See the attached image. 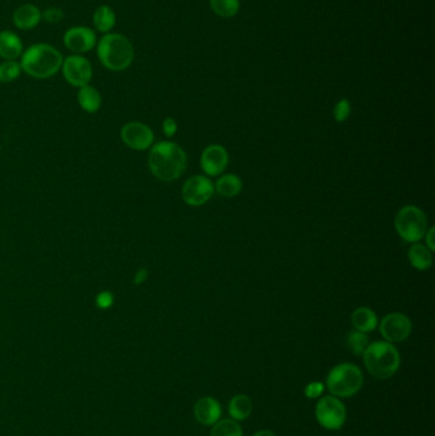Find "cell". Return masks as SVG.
<instances>
[{
	"label": "cell",
	"instance_id": "836d02e7",
	"mask_svg": "<svg viewBox=\"0 0 435 436\" xmlns=\"http://www.w3.org/2000/svg\"><path fill=\"white\" fill-rule=\"evenodd\" d=\"M253 436H276L272 431H269V430H262V431H258L257 434H254Z\"/></svg>",
	"mask_w": 435,
	"mask_h": 436
},
{
	"label": "cell",
	"instance_id": "ac0fdd59",
	"mask_svg": "<svg viewBox=\"0 0 435 436\" xmlns=\"http://www.w3.org/2000/svg\"><path fill=\"white\" fill-rule=\"evenodd\" d=\"M409 261L412 265V268L418 270H427L433 264V254L432 250H429L427 246L415 243L409 249Z\"/></svg>",
	"mask_w": 435,
	"mask_h": 436
},
{
	"label": "cell",
	"instance_id": "484cf974",
	"mask_svg": "<svg viewBox=\"0 0 435 436\" xmlns=\"http://www.w3.org/2000/svg\"><path fill=\"white\" fill-rule=\"evenodd\" d=\"M22 73L21 63L17 60H6L0 64V83H9L16 80Z\"/></svg>",
	"mask_w": 435,
	"mask_h": 436
},
{
	"label": "cell",
	"instance_id": "f1b7e54d",
	"mask_svg": "<svg viewBox=\"0 0 435 436\" xmlns=\"http://www.w3.org/2000/svg\"><path fill=\"white\" fill-rule=\"evenodd\" d=\"M63 10L60 8H48L44 10L42 18L48 22V24H58L63 19Z\"/></svg>",
	"mask_w": 435,
	"mask_h": 436
},
{
	"label": "cell",
	"instance_id": "ffe728a7",
	"mask_svg": "<svg viewBox=\"0 0 435 436\" xmlns=\"http://www.w3.org/2000/svg\"><path fill=\"white\" fill-rule=\"evenodd\" d=\"M241 189H243V182L235 174L222 176L214 185V191L223 198H234L240 194Z\"/></svg>",
	"mask_w": 435,
	"mask_h": 436
},
{
	"label": "cell",
	"instance_id": "603a6c76",
	"mask_svg": "<svg viewBox=\"0 0 435 436\" xmlns=\"http://www.w3.org/2000/svg\"><path fill=\"white\" fill-rule=\"evenodd\" d=\"M346 345L348 349L356 355V356H363L366 347L369 346V338L366 333L359 332V331H351L346 337Z\"/></svg>",
	"mask_w": 435,
	"mask_h": 436
},
{
	"label": "cell",
	"instance_id": "cb8c5ba5",
	"mask_svg": "<svg viewBox=\"0 0 435 436\" xmlns=\"http://www.w3.org/2000/svg\"><path fill=\"white\" fill-rule=\"evenodd\" d=\"M210 3L214 13L223 18L235 16L240 8L239 0H210Z\"/></svg>",
	"mask_w": 435,
	"mask_h": 436
},
{
	"label": "cell",
	"instance_id": "d4e9b609",
	"mask_svg": "<svg viewBox=\"0 0 435 436\" xmlns=\"http://www.w3.org/2000/svg\"><path fill=\"white\" fill-rule=\"evenodd\" d=\"M211 436H243V430L239 426L237 421H217L211 431Z\"/></svg>",
	"mask_w": 435,
	"mask_h": 436
},
{
	"label": "cell",
	"instance_id": "1f68e13d",
	"mask_svg": "<svg viewBox=\"0 0 435 436\" xmlns=\"http://www.w3.org/2000/svg\"><path fill=\"white\" fill-rule=\"evenodd\" d=\"M434 227H429L427 231V234H425V246H427L429 250H432V252H434L435 250V243H434Z\"/></svg>",
	"mask_w": 435,
	"mask_h": 436
},
{
	"label": "cell",
	"instance_id": "83f0119b",
	"mask_svg": "<svg viewBox=\"0 0 435 436\" xmlns=\"http://www.w3.org/2000/svg\"><path fill=\"white\" fill-rule=\"evenodd\" d=\"M114 300H115V297H114L112 293H110V291H101L100 294L96 296V305H97L99 309H110L112 304H114Z\"/></svg>",
	"mask_w": 435,
	"mask_h": 436
},
{
	"label": "cell",
	"instance_id": "8992f818",
	"mask_svg": "<svg viewBox=\"0 0 435 436\" xmlns=\"http://www.w3.org/2000/svg\"><path fill=\"white\" fill-rule=\"evenodd\" d=\"M395 229L406 243H419L429 229L427 214L419 207H402L395 214Z\"/></svg>",
	"mask_w": 435,
	"mask_h": 436
},
{
	"label": "cell",
	"instance_id": "44dd1931",
	"mask_svg": "<svg viewBox=\"0 0 435 436\" xmlns=\"http://www.w3.org/2000/svg\"><path fill=\"white\" fill-rule=\"evenodd\" d=\"M253 411V403L249 396L246 394H237L230 401L229 413L231 419L237 421H244L250 416Z\"/></svg>",
	"mask_w": 435,
	"mask_h": 436
},
{
	"label": "cell",
	"instance_id": "7a4b0ae2",
	"mask_svg": "<svg viewBox=\"0 0 435 436\" xmlns=\"http://www.w3.org/2000/svg\"><path fill=\"white\" fill-rule=\"evenodd\" d=\"M63 56L49 44H36L24 50L21 67L24 73L37 80H46L62 69Z\"/></svg>",
	"mask_w": 435,
	"mask_h": 436
},
{
	"label": "cell",
	"instance_id": "30bf717a",
	"mask_svg": "<svg viewBox=\"0 0 435 436\" xmlns=\"http://www.w3.org/2000/svg\"><path fill=\"white\" fill-rule=\"evenodd\" d=\"M63 76L65 80L74 87H85L92 80V65L85 56L71 55L63 60Z\"/></svg>",
	"mask_w": 435,
	"mask_h": 436
},
{
	"label": "cell",
	"instance_id": "9a60e30c",
	"mask_svg": "<svg viewBox=\"0 0 435 436\" xmlns=\"http://www.w3.org/2000/svg\"><path fill=\"white\" fill-rule=\"evenodd\" d=\"M41 18H42L41 10L33 4H24L18 7L12 16L13 24L17 28L24 31L35 28L40 24Z\"/></svg>",
	"mask_w": 435,
	"mask_h": 436
},
{
	"label": "cell",
	"instance_id": "9c48e42d",
	"mask_svg": "<svg viewBox=\"0 0 435 436\" xmlns=\"http://www.w3.org/2000/svg\"><path fill=\"white\" fill-rule=\"evenodd\" d=\"M379 331L386 341L389 343H400L407 340L411 334V320L402 313H391L382 319Z\"/></svg>",
	"mask_w": 435,
	"mask_h": 436
},
{
	"label": "cell",
	"instance_id": "6da1fadb",
	"mask_svg": "<svg viewBox=\"0 0 435 436\" xmlns=\"http://www.w3.org/2000/svg\"><path fill=\"white\" fill-rule=\"evenodd\" d=\"M148 166L151 173L158 180L174 182L185 171L187 155L176 143H156L151 147Z\"/></svg>",
	"mask_w": 435,
	"mask_h": 436
},
{
	"label": "cell",
	"instance_id": "d6a6232c",
	"mask_svg": "<svg viewBox=\"0 0 435 436\" xmlns=\"http://www.w3.org/2000/svg\"><path fill=\"white\" fill-rule=\"evenodd\" d=\"M147 278H148V270H144V268L138 270L135 276V285H142L143 282H146Z\"/></svg>",
	"mask_w": 435,
	"mask_h": 436
},
{
	"label": "cell",
	"instance_id": "f546056e",
	"mask_svg": "<svg viewBox=\"0 0 435 436\" xmlns=\"http://www.w3.org/2000/svg\"><path fill=\"white\" fill-rule=\"evenodd\" d=\"M323 390H325L323 383H321V381H313V383H309L308 385L305 387L304 393H305V396H308V398L313 399V398H318V396H321V394L323 393Z\"/></svg>",
	"mask_w": 435,
	"mask_h": 436
},
{
	"label": "cell",
	"instance_id": "3957f363",
	"mask_svg": "<svg viewBox=\"0 0 435 436\" xmlns=\"http://www.w3.org/2000/svg\"><path fill=\"white\" fill-rule=\"evenodd\" d=\"M97 56L109 71H126L133 63L135 48L130 40L120 33H106L97 45Z\"/></svg>",
	"mask_w": 435,
	"mask_h": 436
},
{
	"label": "cell",
	"instance_id": "5b68a950",
	"mask_svg": "<svg viewBox=\"0 0 435 436\" xmlns=\"http://www.w3.org/2000/svg\"><path fill=\"white\" fill-rule=\"evenodd\" d=\"M364 383L363 372L354 364L334 366L327 375V387L333 396L350 398L355 396Z\"/></svg>",
	"mask_w": 435,
	"mask_h": 436
},
{
	"label": "cell",
	"instance_id": "277c9868",
	"mask_svg": "<svg viewBox=\"0 0 435 436\" xmlns=\"http://www.w3.org/2000/svg\"><path fill=\"white\" fill-rule=\"evenodd\" d=\"M363 357L368 373L379 381L392 378L401 365L398 351L392 343L387 341L374 342L369 345Z\"/></svg>",
	"mask_w": 435,
	"mask_h": 436
},
{
	"label": "cell",
	"instance_id": "7c38bea8",
	"mask_svg": "<svg viewBox=\"0 0 435 436\" xmlns=\"http://www.w3.org/2000/svg\"><path fill=\"white\" fill-rule=\"evenodd\" d=\"M64 45L76 55H80L92 50L96 45V33L94 30L78 26L71 27L64 33Z\"/></svg>",
	"mask_w": 435,
	"mask_h": 436
},
{
	"label": "cell",
	"instance_id": "ba28073f",
	"mask_svg": "<svg viewBox=\"0 0 435 436\" xmlns=\"http://www.w3.org/2000/svg\"><path fill=\"white\" fill-rule=\"evenodd\" d=\"M214 193V185L207 176L194 175L189 177L182 189V198L188 206H203Z\"/></svg>",
	"mask_w": 435,
	"mask_h": 436
},
{
	"label": "cell",
	"instance_id": "4fadbf2b",
	"mask_svg": "<svg viewBox=\"0 0 435 436\" xmlns=\"http://www.w3.org/2000/svg\"><path fill=\"white\" fill-rule=\"evenodd\" d=\"M229 165V153L220 144L206 147L201 156V166L208 176H219Z\"/></svg>",
	"mask_w": 435,
	"mask_h": 436
},
{
	"label": "cell",
	"instance_id": "8fae6325",
	"mask_svg": "<svg viewBox=\"0 0 435 436\" xmlns=\"http://www.w3.org/2000/svg\"><path fill=\"white\" fill-rule=\"evenodd\" d=\"M120 138L130 150L146 151L152 147L155 135L148 125L139 121H130L121 128Z\"/></svg>",
	"mask_w": 435,
	"mask_h": 436
},
{
	"label": "cell",
	"instance_id": "5bb4252c",
	"mask_svg": "<svg viewBox=\"0 0 435 436\" xmlns=\"http://www.w3.org/2000/svg\"><path fill=\"white\" fill-rule=\"evenodd\" d=\"M221 406L212 396H203L194 406V415L198 422L211 426L221 417Z\"/></svg>",
	"mask_w": 435,
	"mask_h": 436
},
{
	"label": "cell",
	"instance_id": "d6986e66",
	"mask_svg": "<svg viewBox=\"0 0 435 436\" xmlns=\"http://www.w3.org/2000/svg\"><path fill=\"white\" fill-rule=\"evenodd\" d=\"M78 103L85 112H88V114H94V112L100 110V107L103 105V97L95 87L87 85L85 87L79 88Z\"/></svg>",
	"mask_w": 435,
	"mask_h": 436
},
{
	"label": "cell",
	"instance_id": "4316f807",
	"mask_svg": "<svg viewBox=\"0 0 435 436\" xmlns=\"http://www.w3.org/2000/svg\"><path fill=\"white\" fill-rule=\"evenodd\" d=\"M351 114V105L346 98H342L339 103H336L334 109H333V118L339 123H343L348 119Z\"/></svg>",
	"mask_w": 435,
	"mask_h": 436
},
{
	"label": "cell",
	"instance_id": "52a82bcc",
	"mask_svg": "<svg viewBox=\"0 0 435 436\" xmlns=\"http://www.w3.org/2000/svg\"><path fill=\"white\" fill-rule=\"evenodd\" d=\"M346 407L336 396H325L316 403V420L327 430L342 428L346 422Z\"/></svg>",
	"mask_w": 435,
	"mask_h": 436
},
{
	"label": "cell",
	"instance_id": "2e32d148",
	"mask_svg": "<svg viewBox=\"0 0 435 436\" xmlns=\"http://www.w3.org/2000/svg\"><path fill=\"white\" fill-rule=\"evenodd\" d=\"M24 54V44L15 32H0V58L6 60H17Z\"/></svg>",
	"mask_w": 435,
	"mask_h": 436
},
{
	"label": "cell",
	"instance_id": "e0dca14e",
	"mask_svg": "<svg viewBox=\"0 0 435 436\" xmlns=\"http://www.w3.org/2000/svg\"><path fill=\"white\" fill-rule=\"evenodd\" d=\"M351 323L356 331L363 332V333H369L377 328L378 317L370 308L361 306L354 310V313L351 314Z\"/></svg>",
	"mask_w": 435,
	"mask_h": 436
},
{
	"label": "cell",
	"instance_id": "4dcf8cb0",
	"mask_svg": "<svg viewBox=\"0 0 435 436\" xmlns=\"http://www.w3.org/2000/svg\"><path fill=\"white\" fill-rule=\"evenodd\" d=\"M162 130L167 137H174L178 132V123L173 118H167L162 123Z\"/></svg>",
	"mask_w": 435,
	"mask_h": 436
},
{
	"label": "cell",
	"instance_id": "7402d4cb",
	"mask_svg": "<svg viewBox=\"0 0 435 436\" xmlns=\"http://www.w3.org/2000/svg\"><path fill=\"white\" fill-rule=\"evenodd\" d=\"M117 24V15L109 6H101L94 13V24L97 31L108 33Z\"/></svg>",
	"mask_w": 435,
	"mask_h": 436
}]
</instances>
